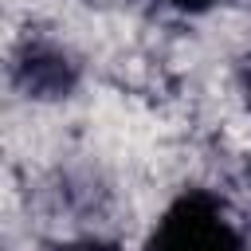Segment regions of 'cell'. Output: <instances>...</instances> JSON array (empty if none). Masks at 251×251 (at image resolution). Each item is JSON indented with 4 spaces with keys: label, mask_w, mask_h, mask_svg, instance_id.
Returning <instances> with one entry per match:
<instances>
[{
    "label": "cell",
    "mask_w": 251,
    "mask_h": 251,
    "mask_svg": "<svg viewBox=\"0 0 251 251\" xmlns=\"http://www.w3.org/2000/svg\"><path fill=\"white\" fill-rule=\"evenodd\" d=\"M141 251H251V220L224 188L184 184L153 216Z\"/></svg>",
    "instance_id": "1"
},
{
    "label": "cell",
    "mask_w": 251,
    "mask_h": 251,
    "mask_svg": "<svg viewBox=\"0 0 251 251\" xmlns=\"http://www.w3.org/2000/svg\"><path fill=\"white\" fill-rule=\"evenodd\" d=\"M165 12H173V16H184V20H200V16H212V12H220L227 0H157Z\"/></svg>",
    "instance_id": "2"
}]
</instances>
